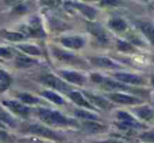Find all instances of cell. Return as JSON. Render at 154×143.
<instances>
[{"label": "cell", "instance_id": "cell-9", "mask_svg": "<svg viewBox=\"0 0 154 143\" xmlns=\"http://www.w3.org/2000/svg\"><path fill=\"white\" fill-rule=\"evenodd\" d=\"M62 78L66 79L70 83H74L77 85H82L86 82V78L82 74L74 72V70H60Z\"/></svg>", "mask_w": 154, "mask_h": 143}, {"label": "cell", "instance_id": "cell-4", "mask_svg": "<svg viewBox=\"0 0 154 143\" xmlns=\"http://www.w3.org/2000/svg\"><path fill=\"white\" fill-rule=\"evenodd\" d=\"M107 97L108 100L120 103V104H138V103H141V100H139L136 97L122 94V93H111V94L107 95Z\"/></svg>", "mask_w": 154, "mask_h": 143}, {"label": "cell", "instance_id": "cell-34", "mask_svg": "<svg viewBox=\"0 0 154 143\" xmlns=\"http://www.w3.org/2000/svg\"><path fill=\"white\" fill-rule=\"evenodd\" d=\"M151 83H152V85H153V88H154V76L151 78Z\"/></svg>", "mask_w": 154, "mask_h": 143}, {"label": "cell", "instance_id": "cell-33", "mask_svg": "<svg viewBox=\"0 0 154 143\" xmlns=\"http://www.w3.org/2000/svg\"><path fill=\"white\" fill-rule=\"evenodd\" d=\"M94 143H126L122 140H116V139H108L106 141H98V142H94Z\"/></svg>", "mask_w": 154, "mask_h": 143}, {"label": "cell", "instance_id": "cell-23", "mask_svg": "<svg viewBox=\"0 0 154 143\" xmlns=\"http://www.w3.org/2000/svg\"><path fill=\"white\" fill-rule=\"evenodd\" d=\"M116 126L120 130H134V128H140L143 127L140 123L138 121H119L118 123H116Z\"/></svg>", "mask_w": 154, "mask_h": 143}, {"label": "cell", "instance_id": "cell-18", "mask_svg": "<svg viewBox=\"0 0 154 143\" xmlns=\"http://www.w3.org/2000/svg\"><path fill=\"white\" fill-rule=\"evenodd\" d=\"M38 63V61L33 58L29 57L26 55H19L16 58V66L20 68H26V67H31V66L35 65V64Z\"/></svg>", "mask_w": 154, "mask_h": 143}, {"label": "cell", "instance_id": "cell-5", "mask_svg": "<svg viewBox=\"0 0 154 143\" xmlns=\"http://www.w3.org/2000/svg\"><path fill=\"white\" fill-rule=\"evenodd\" d=\"M3 105H5L8 109H11L13 113L17 114L19 116H22V117H26L29 115V113H30V107L22 104V103L17 102V101L5 100L3 101Z\"/></svg>", "mask_w": 154, "mask_h": 143}, {"label": "cell", "instance_id": "cell-25", "mask_svg": "<svg viewBox=\"0 0 154 143\" xmlns=\"http://www.w3.org/2000/svg\"><path fill=\"white\" fill-rule=\"evenodd\" d=\"M17 97L24 104H35V103L39 102V99L37 97L33 96L31 94H28V93H20V94L17 95Z\"/></svg>", "mask_w": 154, "mask_h": 143}, {"label": "cell", "instance_id": "cell-7", "mask_svg": "<svg viewBox=\"0 0 154 143\" xmlns=\"http://www.w3.org/2000/svg\"><path fill=\"white\" fill-rule=\"evenodd\" d=\"M85 96L87 97V99H88V101L91 103V104L96 105V106L99 107V109H110V107L112 106L110 100H108V99L105 98V97L98 96V95L91 94V93H89V92L85 93Z\"/></svg>", "mask_w": 154, "mask_h": 143}, {"label": "cell", "instance_id": "cell-12", "mask_svg": "<svg viewBox=\"0 0 154 143\" xmlns=\"http://www.w3.org/2000/svg\"><path fill=\"white\" fill-rule=\"evenodd\" d=\"M68 96L70 97V99L73 102L76 103V104L79 105V106L87 107V109H94V106L85 98L82 93L77 92V91H70V92L68 93Z\"/></svg>", "mask_w": 154, "mask_h": 143}, {"label": "cell", "instance_id": "cell-15", "mask_svg": "<svg viewBox=\"0 0 154 143\" xmlns=\"http://www.w3.org/2000/svg\"><path fill=\"white\" fill-rule=\"evenodd\" d=\"M82 127L85 132L90 133V134H97V133H103L107 130V126L98 123L96 121H85L82 122Z\"/></svg>", "mask_w": 154, "mask_h": 143}, {"label": "cell", "instance_id": "cell-24", "mask_svg": "<svg viewBox=\"0 0 154 143\" xmlns=\"http://www.w3.org/2000/svg\"><path fill=\"white\" fill-rule=\"evenodd\" d=\"M41 95H42L45 98H47L48 100L52 101V102L56 103V104H62V103H63L62 97L59 96L58 94H56V93L52 92V91H45V92L41 93Z\"/></svg>", "mask_w": 154, "mask_h": 143}, {"label": "cell", "instance_id": "cell-29", "mask_svg": "<svg viewBox=\"0 0 154 143\" xmlns=\"http://www.w3.org/2000/svg\"><path fill=\"white\" fill-rule=\"evenodd\" d=\"M5 37L8 40L14 41V42H16V41H21L24 39L23 34H21V33H16V32H5Z\"/></svg>", "mask_w": 154, "mask_h": 143}, {"label": "cell", "instance_id": "cell-14", "mask_svg": "<svg viewBox=\"0 0 154 143\" xmlns=\"http://www.w3.org/2000/svg\"><path fill=\"white\" fill-rule=\"evenodd\" d=\"M137 26L140 32L147 37V39L154 45V24L148 21L137 22Z\"/></svg>", "mask_w": 154, "mask_h": 143}, {"label": "cell", "instance_id": "cell-20", "mask_svg": "<svg viewBox=\"0 0 154 143\" xmlns=\"http://www.w3.org/2000/svg\"><path fill=\"white\" fill-rule=\"evenodd\" d=\"M0 122L2 124H7V125L11 126V127H15L17 122L14 119V117L10 113H8L5 109L0 106Z\"/></svg>", "mask_w": 154, "mask_h": 143}, {"label": "cell", "instance_id": "cell-2", "mask_svg": "<svg viewBox=\"0 0 154 143\" xmlns=\"http://www.w3.org/2000/svg\"><path fill=\"white\" fill-rule=\"evenodd\" d=\"M26 132L30 133L33 135H37V136L43 137V138L51 139V140L59 141L62 140V137L58 135L56 132L50 130L49 127L43 125H39V124H30L26 127Z\"/></svg>", "mask_w": 154, "mask_h": 143}, {"label": "cell", "instance_id": "cell-6", "mask_svg": "<svg viewBox=\"0 0 154 143\" xmlns=\"http://www.w3.org/2000/svg\"><path fill=\"white\" fill-rule=\"evenodd\" d=\"M114 77L119 82H122V83H126V84L140 85V84H143V82H145L140 76L133 75V74H128V73H116V74H114Z\"/></svg>", "mask_w": 154, "mask_h": 143}, {"label": "cell", "instance_id": "cell-26", "mask_svg": "<svg viewBox=\"0 0 154 143\" xmlns=\"http://www.w3.org/2000/svg\"><path fill=\"white\" fill-rule=\"evenodd\" d=\"M53 53L54 55H55L56 58H58L59 60H72L73 58H74V55L71 53H66V52L64 51H61V49H53Z\"/></svg>", "mask_w": 154, "mask_h": 143}, {"label": "cell", "instance_id": "cell-19", "mask_svg": "<svg viewBox=\"0 0 154 143\" xmlns=\"http://www.w3.org/2000/svg\"><path fill=\"white\" fill-rule=\"evenodd\" d=\"M108 24H109V28H111L115 32H119V33L125 32L127 30V28H128L126 21L119 17H114L112 19H110Z\"/></svg>", "mask_w": 154, "mask_h": 143}, {"label": "cell", "instance_id": "cell-22", "mask_svg": "<svg viewBox=\"0 0 154 143\" xmlns=\"http://www.w3.org/2000/svg\"><path fill=\"white\" fill-rule=\"evenodd\" d=\"M17 47L22 51L23 53L28 54V55H32V56H40L41 55V51L39 49L38 46L36 45H32V44H18Z\"/></svg>", "mask_w": 154, "mask_h": 143}, {"label": "cell", "instance_id": "cell-21", "mask_svg": "<svg viewBox=\"0 0 154 143\" xmlns=\"http://www.w3.org/2000/svg\"><path fill=\"white\" fill-rule=\"evenodd\" d=\"M74 113L78 118H82L86 121H97V120H99V117L96 114H93L91 112L86 111V109H75Z\"/></svg>", "mask_w": 154, "mask_h": 143}, {"label": "cell", "instance_id": "cell-32", "mask_svg": "<svg viewBox=\"0 0 154 143\" xmlns=\"http://www.w3.org/2000/svg\"><path fill=\"white\" fill-rule=\"evenodd\" d=\"M0 57L9 59V58L13 57V52L9 49V47H0Z\"/></svg>", "mask_w": 154, "mask_h": 143}, {"label": "cell", "instance_id": "cell-1", "mask_svg": "<svg viewBox=\"0 0 154 143\" xmlns=\"http://www.w3.org/2000/svg\"><path fill=\"white\" fill-rule=\"evenodd\" d=\"M38 117L42 122H45L48 125H55V126H66V125H74L76 121L70 118H66L61 113L57 111L48 109H38Z\"/></svg>", "mask_w": 154, "mask_h": 143}, {"label": "cell", "instance_id": "cell-11", "mask_svg": "<svg viewBox=\"0 0 154 143\" xmlns=\"http://www.w3.org/2000/svg\"><path fill=\"white\" fill-rule=\"evenodd\" d=\"M61 43L68 49H79L84 46L85 40L79 36H69L61 39Z\"/></svg>", "mask_w": 154, "mask_h": 143}, {"label": "cell", "instance_id": "cell-17", "mask_svg": "<svg viewBox=\"0 0 154 143\" xmlns=\"http://www.w3.org/2000/svg\"><path fill=\"white\" fill-rule=\"evenodd\" d=\"M133 112L135 113V115L138 118H140L141 120H145V121H149L152 118L154 117V112L153 109H151L149 106H138L135 107L133 109Z\"/></svg>", "mask_w": 154, "mask_h": 143}, {"label": "cell", "instance_id": "cell-16", "mask_svg": "<svg viewBox=\"0 0 154 143\" xmlns=\"http://www.w3.org/2000/svg\"><path fill=\"white\" fill-rule=\"evenodd\" d=\"M26 32H28L29 35L31 36H36V37H41L45 36V31L42 28V25H41L39 19L34 20L30 23V25L26 26Z\"/></svg>", "mask_w": 154, "mask_h": 143}, {"label": "cell", "instance_id": "cell-3", "mask_svg": "<svg viewBox=\"0 0 154 143\" xmlns=\"http://www.w3.org/2000/svg\"><path fill=\"white\" fill-rule=\"evenodd\" d=\"M40 81L42 83H45V85L50 86L52 88H55L60 92H70V86L66 83L64 81H62L60 78H58L57 76L52 75V74H45L40 77Z\"/></svg>", "mask_w": 154, "mask_h": 143}, {"label": "cell", "instance_id": "cell-13", "mask_svg": "<svg viewBox=\"0 0 154 143\" xmlns=\"http://www.w3.org/2000/svg\"><path fill=\"white\" fill-rule=\"evenodd\" d=\"M91 62L94 65L98 66V67H103V68H118L119 64L114 62L113 60L109 59L107 57H92L91 58Z\"/></svg>", "mask_w": 154, "mask_h": 143}, {"label": "cell", "instance_id": "cell-27", "mask_svg": "<svg viewBox=\"0 0 154 143\" xmlns=\"http://www.w3.org/2000/svg\"><path fill=\"white\" fill-rule=\"evenodd\" d=\"M117 49L120 52H124V53H131V52L135 51L134 46L131 43L124 40H117Z\"/></svg>", "mask_w": 154, "mask_h": 143}, {"label": "cell", "instance_id": "cell-8", "mask_svg": "<svg viewBox=\"0 0 154 143\" xmlns=\"http://www.w3.org/2000/svg\"><path fill=\"white\" fill-rule=\"evenodd\" d=\"M89 31L93 36L96 38V40L98 41L100 44H107L109 42V36H108L107 32L101 28L99 24L92 23L89 25Z\"/></svg>", "mask_w": 154, "mask_h": 143}, {"label": "cell", "instance_id": "cell-30", "mask_svg": "<svg viewBox=\"0 0 154 143\" xmlns=\"http://www.w3.org/2000/svg\"><path fill=\"white\" fill-rule=\"evenodd\" d=\"M116 117L119 121H137L133 116H131L129 113L124 111H119L116 113Z\"/></svg>", "mask_w": 154, "mask_h": 143}, {"label": "cell", "instance_id": "cell-28", "mask_svg": "<svg viewBox=\"0 0 154 143\" xmlns=\"http://www.w3.org/2000/svg\"><path fill=\"white\" fill-rule=\"evenodd\" d=\"M11 83V78L5 70H0V91L5 90Z\"/></svg>", "mask_w": 154, "mask_h": 143}, {"label": "cell", "instance_id": "cell-35", "mask_svg": "<svg viewBox=\"0 0 154 143\" xmlns=\"http://www.w3.org/2000/svg\"><path fill=\"white\" fill-rule=\"evenodd\" d=\"M3 126H5V125H3V124L1 123V122H0V127H3Z\"/></svg>", "mask_w": 154, "mask_h": 143}, {"label": "cell", "instance_id": "cell-31", "mask_svg": "<svg viewBox=\"0 0 154 143\" xmlns=\"http://www.w3.org/2000/svg\"><path fill=\"white\" fill-rule=\"evenodd\" d=\"M139 138L145 142H154V130L150 132H146L139 136Z\"/></svg>", "mask_w": 154, "mask_h": 143}, {"label": "cell", "instance_id": "cell-10", "mask_svg": "<svg viewBox=\"0 0 154 143\" xmlns=\"http://www.w3.org/2000/svg\"><path fill=\"white\" fill-rule=\"evenodd\" d=\"M68 4H70L71 7L77 9L82 15H85L90 20H94L95 17H96V10L93 9L90 5L84 4V3H80V2H70V3H68Z\"/></svg>", "mask_w": 154, "mask_h": 143}]
</instances>
